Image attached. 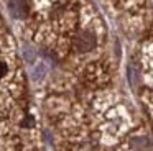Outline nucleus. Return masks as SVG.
Returning <instances> with one entry per match:
<instances>
[{
    "instance_id": "nucleus-1",
    "label": "nucleus",
    "mask_w": 153,
    "mask_h": 151,
    "mask_svg": "<svg viewBox=\"0 0 153 151\" xmlns=\"http://www.w3.org/2000/svg\"><path fill=\"white\" fill-rule=\"evenodd\" d=\"M96 46V35L92 31H81L74 38V48L79 53H87Z\"/></svg>"
},
{
    "instance_id": "nucleus-4",
    "label": "nucleus",
    "mask_w": 153,
    "mask_h": 151,
    "mask_svg": "<svg viewBox=\"0 0 153 151\" xmlns=\"http://www.w3.org/2000/svg\"><path fill=\"white\" fill-rule=\"evenodd\" d=\"M7 74V64L5 62H0V77H4Z\"/></svg>"
},
{
    "instance_id": "nucleus-2",
    "label": "nucleus",
    "mask_w": 153,
    "mask_h": 151,
    "mask_svg": "<svg viewBox=\"0 0 153 151\" xmlns=\"http://www.w3.org/2000/svg\"><path fill=\"white\" fill-rule=\"evenodd\" d=\"M10 10L15 16H23L27 13V5L23 0H12L10 2Z\"/></svg>"
},
{
    "instance_id": "nucleus-3",
    "label": "nucleus",
    "mask_w": 153,
    "mask_h": 151,
    "mask_svg": "<svg viewBox=\"0 0 153 151\" xmlns=\"http://www.w3.org/2000/svg\"><path fill=\"white\" fill-rule=\"evenodd\" d=\"M132 146L137 148V150H145L146 146H148V141H146V138L143 136H137L132 140Z\"/></svg>"
},
{
    "instance_id": "nucleus-5",
    "label": "nucleus",
    "mask_w": 153,
    "mask_h": 151,
    "mask_svg": "<svg viewBox=\"0 0 153 151\" xmlns=\"http://www.w3.org/2000/svg\"><path fill=\"white\" fill-rule=\"evenodd\" d=\"M31 125H33L31 117H28V118H25V120H23V127H31Z\"/></svg>"
}]
</instances>
